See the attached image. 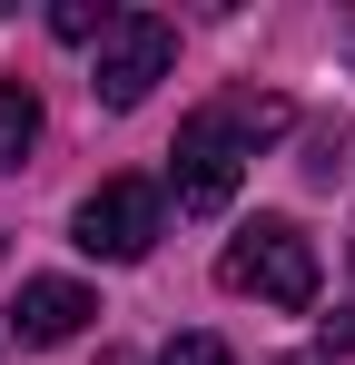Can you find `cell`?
<instances>
[{"label": "cell", "instance_id": "5b68a950", "mask_svg": "<svg viewBox=\"0 0 355 365\" xmlns=\"http://www.w3.org/2000/svg\"><path fill=\"white\" fill-rule=\"evenodd\" d=\"M89 316H99L89 287H69V277H30V287L10 297V336H20V346H69Z\"/></svg>", "mask_w": 355, "mask_h": 365}, {"label": "cell", "instance_id": "8992f818", "mask_svg": "<svg viewBox=\"0 0 355 365\" xmlns=\"http://www.w3.org/2000/svg\"><path fill=\"white\" fill-rule=\"evenodd\" d=\"M30 148H40V99L20 79H0V168H20Z\"/></svg>", "mask_w": 355, "mask_h": 365}, {"label": "cell", "instance_id": "3957f363", "mask_svg": "<svg viewBox=\"0 0 355 365\" xmlns=\"http://www.w3.org/2000/svg\"><path fill=\"white\" fill-rule=\"evenodd\" d=\"M237 178H247V128H237V109H197V119L178 128L168 148V187L187 217H207V207H227Z\"/></svg>", "mask_w": 355, "mask_h": 365}, {"label": "cell", "instance_id": "9c48e42d", "mask_svg": "<svg viewBox=\"0 0 355 365\" xmlns=\"http://www.w3.org/2000/svg\"><path fill=\"white\" fill-rule=\"evenodd\" d=\"M326 346H355V306H336V316H326Z\"/></svg>", "mask_w": 355, "mask_h": 365}, {"label": "cell", "instance_id": "7a4b0ae2", "mask_svg": "<svg viewBox=\"0 0 355 365\" xmlns=\"http://www.w3.org/2000/svg\"><path fill=\"white\" fill-rule=\"evenodd\" d=\"M89 50H99V60H89V99H99V109H138V99L168 79L178 30L158 10H109V30H99Z\"/></svg>", "mask_w": 355, "mask_h": 365}, {"label": "cell", "instance_id": "30bf717a", "mask_svg": "<svg viewBox=\"0 0 355 365\" xmlns=\"http://www.w3.org/2000/svg\"><path fill=\"white\" fill-rule=\"evenodd\" d=\"M296 365H316V356H296Z\"/></svg>", "mask_w": 355, "mask_h": 365}, {"label": "cell", "instance_id": "277c9868", "mask_svg": "<svg viewBox=\"0 0 355 365\" xmlns=\"http://www.w3.org/2000/svg\"><path fill=\"white\" fill-rule=\"evenodd\" d=\"M158 227H168V197L148 178H109V187L79 197V247L109 257V267H138V257L158 247Z\"/></svg>", "mask_w": 355, "mask_h": 365}, {"label": "cell", "instance_id": "52a82bcc", "mask_svg": "<svg viewBox=\"0 0 355 365\" xmlns=\"http://www.w3.org/2000/svg\"><path fill=\"white\" fill-rule=\"evenodd\" d=\"M158 365H237V356L217 346V336H168V346H158Z\"/></svg>", "mask_w": 355, "mask_h": 365}, {"label": "cell", "instance_id": "6da1fadb", "mask_svg": "<svg viewBox=\"0 0 355 365\" xmlns=\"http://www.w3.org/2000/svg\"><path fill=\"white\" fill-rule=\"evenodd\" d=\"M217 287L306 316V306H316V247H306V227H296V217H247L227 237V257H217Z\"/></svg>", "mask_w": 355, "mask_h": 365}, {"label": "cell", "instance_id": "ba28073f", "mask_svg": "<svg viewBox=\"0 0 355 365\" xmlns=\"http://www.w3.org/2000/svg\"><path fill=\"white\" fill-rule=\"evenodd\" d=\"M50 30H59V40H99V30H109V10H89V0H59V10H50Z\"/></svg>", "mask_w": 355, "mask_h": 365}]
</instances>
